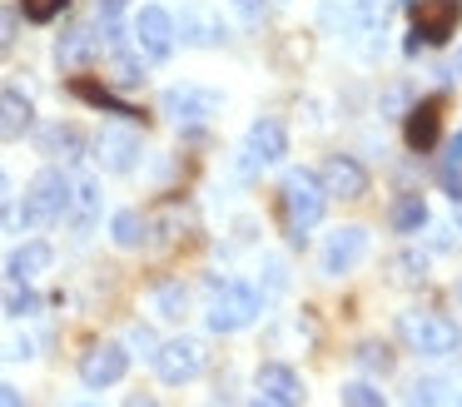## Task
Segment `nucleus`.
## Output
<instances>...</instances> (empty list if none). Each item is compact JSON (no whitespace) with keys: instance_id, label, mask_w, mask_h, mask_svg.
<instances>
[{"instance_id":"f257e3e1","label":"nucleus","mask_w":462,"mask_h":407,"mask_svg":"<svg viewBox=\"0 0 462 407\" xmlns=\"http://www.w3.org/2000/svg\"><path fill=\"white\" fill-rule=\"evenodd\" d=\"M398 328H402V343L418 357H452L462 347V328L442 313H408Z\"/></svg>"},{"instance_id":"f03ea898","label":"nucleus","mask_w":462,"mask_h":407,"mask_svg":"<svg viewBox=\"0 0 462 407\" xmlns=\"http://www.w3.org/2000/svg\"><path fill=\"white\" fill-rule=\"evenodd\" d=\"M65 204H70V179H65L60 169H41V174L31 179V189H25L21 224L25 228H45V224H55V218L65 214Z\"/></svg>"},{"instance_id":"7ed1b4c3","label":"nucleus","mask_w":462,"mask_h":407,"mask_svg":"<svg viewBox=\"0 0 462 407\" xmlns=\"http://www.w3.org/2000/svg\"><path fill=\"white\" fill-rule=\"evenodd\" d=\"M259 293L249 283H214V298H209V328L214 333H239L259 318Z\"/></svg>"},{"instance_id":"20e7f679","label":"nucleus","mask_w":462,"mask_h":407,"mask_svg":"<svg viewBox=\"0 0 462 407\" xmlns=\"http://www.w3.org/2000/svg\"><path fill=\"white\" fill-rule=\"evenodd\" d=\"M323 204H328V194H323V184L313 174H289L283 179V214H289V228L293 238H303L313 224L323 218Z\"/></svg>"},{"instance_id":"39448f33","label":"nucleus","mask_w":462,"mask_h":407,"mask_svg":"<svg viewBox=\"0 0 462 407\" xmlns=\"http://www.w3.org/2000/svg\"><path fill=\"white\" fill-rule=\"evenodd\" d=\"M154 373L164 383H194L204 373V347L194 338H174V343H160L154 347Z\"/></svg>"},{"instance_id":"423d86ee","label":"nucleus","mask_w":462,"mask_h":407,"mask_svg":"<svg viewBox=\"0 0 462 407\" xmlns=\"http://www.w3.org/2000/svg\"><path fill=\"white\" fill-rule=\"evenodd\" d=\"M224 99L214 95V89H199V85H174L170 95H164V115L174 119V125H204V119L219 115Z\"/></svg>"},{"instance_id":"0eeeda50","label":"nucleus","mask_w":462,"mask_h":407,"mask_svg":"<svg viewBox=\"0 0 462 407\" xmlns=\"http://www.w3.org/2000/svg\"><path fill=\"white\" fill-rule=\"evenodd\" d=\"M134 40H140L144 60H170L174 55V20H170V10L144 5L140 15H134Z\"/></svg>"},{"instance_id":"6e6552de","label":"nucleus","mask_w":462,"mask_h":407,"mask_svg":"<svg viewBox=\"0 0 462 407\" xmlns=\"http://www.w3.org/2000/svg\"><path fill=\"white\" fill-rule=\"evenodd\" d=\"M125 373H130V353H125L120 343H100V347H90V353H85V363H80L85 387H115Z\"/></svg>"},{"instance_id":"1a4fd4ad","label":"nucleus","mask_w":462,"mask_h":407,"mask_svg":"<svg viewBox=\"0 0 462 407\" xmlns=\"http://www.w3.org/2000/svg\"><path fill=\"white\" fill-rule=\"evenodd\" d=\"M363 248H368V228H358V224L328 234V244H323V273H328V278H343V273H348V268L363 258Z\"/></svg>"},{"instance_id":"9d476101","label":"nucleus","mask_w":462,"mask_h":407,"mask_svg":"<svg viewBox=\"0 0 462 407\" xmlns=\"http://www.w3.org/2000/svg\"><path fill=\"white\" fill-rule=\"evenodd\" d=\"M313 179L323 184V194H338V199H363L368 194V174H363V164H353V159H343V154H333Z\"/></svg>"},{"instance_id":"9b49d317","label":"nucleus","mask_w":462,"mask_h":407,"mask_svg":"<svg viewBox=\"0 0 462 407\" xmlns=\"http://www.w3.org/2000/svg\"><path fill=\"white\" fill-rule=\"evenodd\" d=\"M462 20V0H422L418 5V35L428 40V45H442V40L457 30Z\"/></svg>"},{"instance_id":"f8f14e48","label":"nucleus","mask_w":462,"mask_h":407,"mask_svg":"<svg viewBox=\"0 0 462 407\" xmlns=\"http://www.w3.org/2000/svg\"><path fill=\"white\" fill-rule=\"evenodd\" d=\"M438 129H442V99H418L402 119V139L408 149H432L438 144Z\"/></svg>"},{"instance_id":"ddd939ff","label":"nucleus","mask_w":462,"mask_h":407,"mask_svg":"<svg viewBox=\"0 0 462 407\" xmlns=\"http://www.w3.org/2000/svg\"><path fill=\"white\" fill-rule=\"evenodd\" d=\"M95 154H100V164L110 174H130L134 159H140V134H130V129H105L95 139Z\"/></svg>"},{"instance_id":"4468645a","label":"nucleus","mask_w":462,"mask_h":407,"mask_svg":"<svg viewBox=\"0 0 462 407\" xmlns=\"http://www.w3.org/2000/svg\"><path fill=\"white\" fill-rule=\"evenodd\" d=\"M283 149H289V139H283L279 119H254V125H249V144H244L249 164H273V159H283Z\"/></svg>"},{"instance_id":"2eb2a0df","label":"nucleus","mask_w":462,"mask_h":407,"mask_svg":"<svg viewBox=\"0 0 462 407\" xmlns=\"http://www.w3.org/2000/svg\"><path fill=\"white\" fill-rule=\"evenodd\" d=\"M254 387H259L263 397H273V402H283V407H293L303 397L299 373H293V367H283V363H263L259 377H254Z\"/></svg>"},{"instance_id":"dca6fc26","label":"nucleus","mask_w":462,"mask_h":407,"mask_svg":"<svg viewBox=\"0 0 462 407\" xmlns=\"http://www.w3.org/2000/svg\"><path fill=\"white\" fill-rule=\"evenodd\" d=\"M51 264H55V254H51V244H21L11 254V278H21V283H35L41 273H51Z\"/></svg>"},{"instance_id":"f3484780","label":"nucleus","mask_w":462,"mask_h":407,"mask_svg":"<svg viewBox=\"0 0 462 407\" xmlns=\"http://www.w3.org/2000/svg\"><path fill=\"white\" fill-rule=\"evenodd\" d=\"M95 50H100V35H95L90 25H75L70 35H60V45H55V60H60V65H85V60L95 55Z\"/></svg>"},{"instance_id":"a211bd4d","label":"nucleus","mask_w":462,"mask_h":407,"mask_svg":"<svg viewBox=\"0 0 462 407\" xmlns=\"http://www.w3.org/2000/svg\"><path fill=\"white\" fill-rule=\"evenodd\" d=\"M25 129H31V99H25L21 89H5V95H0V134L21 139Z\"/></svg>"},{"instance_id":"6ab92c4d","label":"nucleus","mask_w":462,"mask_h":407,"mask_svg":"<svg viewBox=\"0 0 462 407\" xmlns=\"http://www.w3.org/2000/svg\"><path fill=\"white\" fill-rule=\"evenodd\" d=\"M174 30H184L189 45H219V40H224V25L214 15H204V10H184V20Z\"/></svg>"},{"instance_id":"aec40b11","label":"nucleus","mask_w":462,"mask_h":407,"mask_svg":"<svg viewBox=\"0 0 462 407\" xmlns=\"http://www.w3.org/2000/svg\"><path fill=\"white\" fill-rule=\"evenodd\" d=\"M95 208H100V189H95V179H80V184H70V204H65V214L75 218V228H90Z\"/></svg>"},{"instance_id":"412c9836","label":"nucleus","mask_w":462,"mask_h":407,"mask_svg":"<svg viewBox=\"0 0 462 407\" xmlns=\"http://www.w3.org/2000/svg\"><path fill=\"white\" fill-rule=\"evenodd\" d=\"M422 224H428V204H422V194L398 199V208H393V228H398V234H418Z\"/></svg>"},{"instance_id":"4be33fe9","label":"nucleus","mask_w":462,"mask_h":407,"mask_svg":"<svg viewBox=\"0 0 462 407\" xmlns=\"http://www.w3.org/2000/svg\"><path fill=\"white\" fill-rule=\"evenodd\" d=\"M110 238H115L120 248L144 244V218L134 214V208H120V214H115V224H110Z\"/></svg>"},{"instance_id":"5701e85b","label":"nucleus","mask_w":462,"mask_h":407,"mask_svg":"<svg viewBox=\"0 0 462 407\" xmlns=\"http://www.w3.org/2000/svg\"><path fill=\"white\" fill-rule=\"evenodd\" d=\"M154 308H160L164 318H184V308H189V293H184V283H164L160 293H154Z\"/></svg>"},{"instance_id":"b1692460","label":"nucleus","mask_w":462,"mask_h":407,"mask_svg":"<svg viewBox=\"0 0 462 407\" xmlns=\"http://www.w3.org/2000/svg\"><path fill=\"white\" fill-rule=\"evenodd\" d=\"M442 393H448V387H442L438 377H422V383L408 387V407H442Z\"/></svg>"},{"instance_id":"393cba45","label":"nucleus","mask_w":462,"mask_h":407,"mask_svg":"<svg viewBox=\"0 0 462 407\" xmlns=\"http://www.w3.org/2000/svg\"><path fill=\"white\" fill-rule=\"evenodd\" d=\"M343 407H388V402H383V393L373 383H348L343 387Z\"/></svg>"},{"instance_id":"a878e982","label":"nucleus","mask_w":462,"mask_h":407,"mask_svg":"<svg viewBox=\"0 0 462 407\" xmlns=\"http://www.w3.org/2000/svg\"><path fill=\"white\" fill-rule=\"evenodd\" d=\"M358 367H368V373H388V367H393L388 343H363L358 347Z\"/></svg>"},{"instance_id":"bb28decb","label":"nucleus","mask_w":462,"mask_h":407,"mask_svg":"<svg viewBox=\"0 0 462 407\" xmlns=\"http://www.w3.org/2000/svg\"><path fill=\"white\" fill-rule=\"evenodd\" d=\"M5 308H11V313H35V293L31 288L21 283V278H11V283H5Z\"/></svg>"},{"instance_id":"cd10ccee","label":"nucleus","mask_w":462,"mask_h":407,"mask_svg":"<svg viewBox=\"0 0 462 407\" xmlns=\"http://www.w3.org/2000/svg\"><path fill=\"white\" fill-rule=\"evenodd\" d=\"M115 85H120V89H134V85H144V69L134 65L130 55H115Z\"/></svg>"},{"instance_id":"c85d7f7f","label":"nucleus","mask_w":462,"mask_h":407,"mask_svg":"<svg viewBox=\"0 0 462 407\" xmlns=\"http://www.w3.org/2000/svg\"><path fill=\"white\" fill-rule=\"evenodd\" d=\"M75 95H80V99H90V105H105V109H120V99H115L110 89L90 85V79H75ZM120 115H125V109H120Z\"/></svg>"},{"instance_id":"c756f323","label":"nucleus","mask_w":462,"mask_h":407,"mask_svg":"<svg viewBox=\"0 0 462 407\" xmlns=\"http://www.w3.org/2000/svg\"><path fill=\"white\" fill-rule=\"evenodd\" d=\"M15 35H21V15H15L11 5H0V55L15 45Z\"/></svg>"},{"instance_id":"7c9ffc66","label":"nucleus","mask_w":462,"mask_h":407,"mask_svg":"<svg viewBox=\"0 0 462 407\" xmlns=\"http://www.w3.org/2000/svg\"><path fill=\"white\" fill-rule=\"evenodd\" d=\"M65 5H70V0H21V10H25L31 20H55Z\"/></svg>"},{"instance_id":"2f4dec72","label":"nucleus","mask_w":462,"mask_h":407,"mask_svg":"<svg viewBox=\"0 0 462 407\" xmlns=\"http://www.w3.org/2000/svg\"><path fill=\"white\" fill-rule=\"evenodd\" d=\"M130 347H140V353H150V357H154V347H160V343H154L150 328H134V333H130Z\"/></svg>"},{"instance_id":"473e14b6","label":"nucleus","mask_w":462,"mask_h":407,"mask_svg":"<svg viewBox=\"0 0 462 407\" xmlns=\"http://www.w3.org/2000/svg\"><path fill=\"white\" fill-rule=\"evenodd\" d=\"M462 164V134H452V144H448V169H457Z\"/></svg>"},{"instance_id":"72a5a7b5","label":"nucleus","mask_w":462,"mask_h":407,"mask_svg":"<svg viewBox=\"0 0 462 407\" xmlns=\"http://www.w3.org/2000/svg\"><path fill=\"white\" fill-rule=\"evenodd\" d=\"M0 407H21V393L15 387H0Z\"/></svg>"},{"instance_id":"f704fd0d","label":"nucleus","mask_w":462,"mask_h":407,"mask_svg":"<svg viewBox=\"0 0 462 407\" xmlns=\"http://www.w3.org/2000/svg\"><path fill=\"white\" fill-rule=\"evenodd\" d=\"M125 5H130V0H100V15H120Z\"/></svg>"},{"instance_id":"c9c22d12","label":"nucleus","mask_w":462,"mask_h":407,"mask_svg":"<svg viewBox=\"0 0 462 407\" xmlns=\"http://www.w3.org/2000/svg\"><path fill=\"white\" fill-rule=\"evenodd\" d=\"M234 5H239V10H244V15H249V20H254V15H259V10H263V0H234Z\"/></svg>"},{"instance_id":"e433bc0d","label":"nucleus","mask_w":462,"mask_h":407,"mask_svg":"<svg viewBox=\"0 0 462 407\" xmlns=\"http://www.w3.org/2000/svg\"><path fill=\"white\" fill-rule=\"evenodd\" d=\"M125 407H160V402H154V397H130Z\"/></svg>"},{"instance_id":"4c0bfd02","label":"nucleus","mask_w":462,"mask_h":407,"mask_svg":"<svg viewBox=\"0 0 462 407\" xmlns=\"http://www.w3.org/2000/svg\"><path fill=\"white\" fill-rule=\"evenodd\" d=\"M249 407H283V402H273V397H263V393H259V397H254Z\"/></svg>"},{"instance_id":"58836bf2","label":"nucleus","mask_w":462,"mask_h":407,"mask_svg":"<svg viewBox=\"0 0 462 407\" xmlns=\"http://www.w3.org/2000/svg\"><path fill=\"white\" fill-rule=\"evenodd\" d=\"M5 194H11V189H5V174H0V208H5Z\"/></svg>"},{"instance_id":"ea45409f","label":"nucleus","mask_w":462,"mask_h":407,"mask_svg":"<svg viewBox=\"0 0 462 407\" xmlns=\"http://www.w3.org/2000/svg\"><path fill=\"white\" fill-rule=\"evenodd\" d=\"M70 407H100V402H90V397H85V402H70Z\"/></svg>"},{"instance_id":"a19ab883","label":"nucleus","mask_w":462,"mask_h":407,"mask_svg":"<svg viewBox=\"0 0 462 407\" xmlns=\"http://www.w3.org/2000/svg\"><path fill=\"white\" fill-rule=\"evenodd\" d=\"M452 69H457V75H462V55H457V60H452Z\"/></svg>"},{"instance_id":"79ce46f5","label":"nucleus","mask_w":462,"mask_h":407,"mask_svg":"<svg viewBox=\"0 0 462 407\" xmlns=\"http://www.w3.org/2000/svg\"><path fill=\"white\" fill-rule=\"evenodd\" d=\"M457 224H462V199H457Z\"/></svg>"},{"instance_id":"37998d69","label":"nucleus","mask_w":462,"mask_h":407,"mask_svg":"<svg viewBox=\"0 0 462 407\" xmlns=\"http://www.w3.org/2000/svg\"><path fill=\"white\" fill-rule=\"evenodd\" d=\"M457 407H462V397H457Z\"/></svg>"},{"instance_id":"c03bdc74","label":"nucleus","mask_w":462,"mask_h":407,"mask_svg":"<svg viewBox=\"0 0 462 407\" xmlns=\"http://www.w3.org/2000/svg\"><path fill=\"white\" fill-rule=\"evenodd\" d=\"M457 293H462V283H457Z\"/></svg>"}]
</instances>
